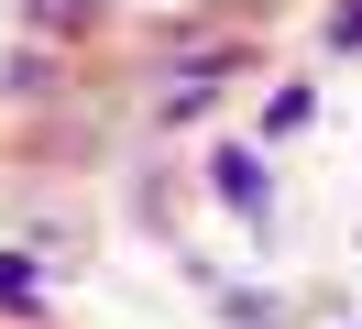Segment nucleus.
I'll use <instances>...</instances> for the list:
<instances>
[{"instance_id": "1", "label": "nucleus", "mask_w": 362, "mask_h": 329, "mask_svg": "<svg viewBox=\"0 0 362 329\" xmlns=\"http://www.w3.org/2000/svg\"><path fill=\"white\" fill-rule=\"evenodd\" d=\"M220 197L230 209H264V165H252V154H220Z\"/></svg>"}, {"instance_id": "2", "label": "nucleus", "mask_w": 362, "mask_h": 329, "mask_svg": "<svg viewBox=\"0 0 362 329\" xmlns=\"http://www.w3.org/2000/svg\"><path fill=\"white\" fill-rule=\"evenodd\" d=\"M329 44H362V0H351V11H340V22H329Z\"/></svg>"}]
</instances>
